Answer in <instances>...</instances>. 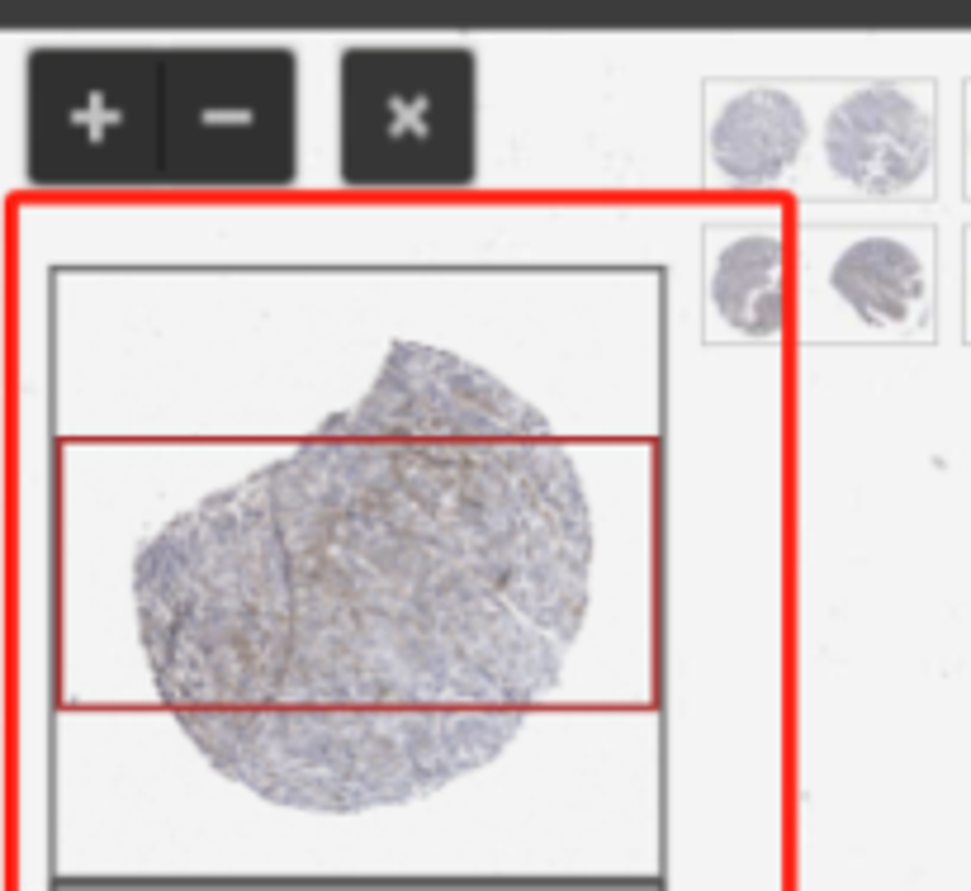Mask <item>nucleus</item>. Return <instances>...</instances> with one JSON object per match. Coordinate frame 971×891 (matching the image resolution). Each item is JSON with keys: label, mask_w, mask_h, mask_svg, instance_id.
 Masks as SVG:
<instances>
[{"label": "nucleus", "mask_w": 971, "mask_h": 891, "mask_svg": "<svg viewBox=\"0 0 971 891\" xmlns=\"http://www.w3.org/2000/svg\"><path fill=\"white\" fill-rule=\"evenodd\" d=\"M829 294L867 328H915L929 318L934 261L919 233H863L829 261Z\"/></svg>", "instance_id": "1a4fd4ad"}, {"label": "nucleus", "mask_w": 971, "mask_h": 891, "mask_svg": "<svg viewBox=\"0 0 971 891\" xmlns=\"http://www.w3.org/2000/svg\"><path fill=\"white\" fill-rule=\"evenodd\" d=\"M299 176V57L266 43L162 48L157 185L280 190Z\"/></svg>", "instance_id": "20e7f679"}, {"label": "nucleus", "mask_w": 971, "mask_h": 891, "mask_svg": "<svg viewBox=\"0 0 971 891\" xmlns=\"http://www.w3.org/2000/svg\"><path fill=\"white\" fill-rule=\"evenodd\" d=\"M787 247L777 233L725 237L706 266V304L730 332L749 342H777L787 328Z\"/></svg>", "instance_id": "9d476101"}, {"label": "nucleus", "mask_w": 971, "mask_h": 891, "mask_svg": "<svg viewBox=\"0 0 971 891\" xmlns=\"http://www.w3.org/2000/svg\"><path fill=\"white\" fill-rule=\"evenodd\" d=\"M24 91V162L34 185H157L162 48H38L24 67Z\"/></svg>", "instance_id": "39448f33"}, {"label": "nucleus", "mask_w": 971, "mask_h": 891, "mask_svg": "<svg viewBox=\"0 0 971 891\" xmlns=\"http://www.w3.org/2000/svg\"><path fill=\"white\" fill-rule=\"evenodd\" d=\"M351 441H545L550 422L484 365L422 342H394L370 389L318 427Z\"/></svg>", "instance_id": "423d86ee"}, {"label": "nucleus", "mask_w": 971, "mask_h": 891, "mask_svg": "<svg viewBox=\"0 0 971 891\" xmlns=\"http://www.w3.org/2000/svg\"><path fill=\"white\" fill-rule=\"evenodd\" d=\"M967 171H971V110H967Z\"/></svg>", "instance_id": "9b49d317"}, {"label": "nucleus", "mask_w": 971, "mask_h": 891, "mask_svg": "<svg viewBox=\"0 0 971 891\" xmlns=\"http://www.w3.org/2000/svg\"><path fill=\"white\" fill-rule=\"evenodd\" d=\"M185 740L228 782L289 811L351 816L432 797L493 764L522 707H180Z\"/></svg>", "instance_id": "f03ea898"}, {"label": "nucleus", "mask_w": 971, "mask_h": 891, "mask_svg": "<svg viewBox=\"0 0 971 891\" xmlns=\"http://www.w3.org/2000/svg\"><path fill=\"white\" fill-rule=\"evenodd\" d=\"M825 171L867 200L915 195L934 176L938 128L929 100L910 86L877 81L848 91L820 128Z\"/></svg>", "instance_id": "0eeeda50"}, {"label": "nucleus", "mask_w": 971, "mask_h": 891, "mask_svg": "<svg viewBox=\"0 0 971 891\" xmlns=\"http://www.w3.org/2000/svg\"><path fill=\"white\" fill-rule=\"evenodd\" d=\"M967 309H971V261H967Z\"/></svg>", "instance_id": "f8f14e48"}, {"label": "nucleus", "mask_w": 971, "mask_h": 891, "mask_svg": "<svg viewBox=\"0 0 971 891\" xmlns=\"http://www.w3.org/2000/svg\"><path fill=\"white\" fill-rule=\"evenodd\" d=\"M810 124L792 91L749 86L735 91L706 128V176L725 190L777 185L806 152Z\"/></svg>", "instance_id": "6e6552de"}, {"label": "nucleus", "mask_w": 971, "mask_h": 891, "mask_svg": "<svg viewBox=\"0 0 971 891\" xmlns=\"http://www.w3.org/2000/svg\"><path fill=\"white\" fill-rule=\"evenodd\" d=\"M479 176V57L460 43H356L337 62V181L465 190Z\"/></svg>", "instance_id": "7ed1b4c3"}, {"label": "nucleus", "mask_w": 971, "mask_h": 891, "mask_svg": "<svg viewBox=\"0 0 971 891\" xmlns=\"http://www.w3.org/2000/svg\"><path fill=\"white\" fill-rule=\"evenodd\" d=\"M171 707H507L588 602V512L545 441L318 437L138 560Z\"/></svg>", "instance_id": "f257e3e1"}]
</instances>
